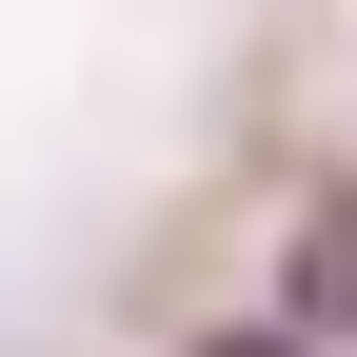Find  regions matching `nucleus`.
<instances>
[{
    "label": "nucleus",
    "mask_w": 357,
    "mask_h": 357,
    "mask_svg": "<svg viewBox=\"0 0 357 357\" xmlns=\"http://www.w3.org/2000/svg\"><path fill=\"white\" fill-rule=\"evenodd\" d=\"M199 357H318V337H298V318H238V337H199Z\"/></svg>",
    "instance_id": "obj_2"
},
{
    "label": "nucleus",
    "mask_w": 357,
    "mask_h": 357,
    "mask_svg": "<svg viewBox=\"0 0 357 357\" xmlns=\"http://www.w3.org/2000/svg\"><path fill=\"white\" fill-rule=\"evenodd\" d=\"M278 318L318 337V357H357V199H318V218H298V258H278Z\"/></svg>",
    "instance_id": "obj_1"
}]
</instances>
